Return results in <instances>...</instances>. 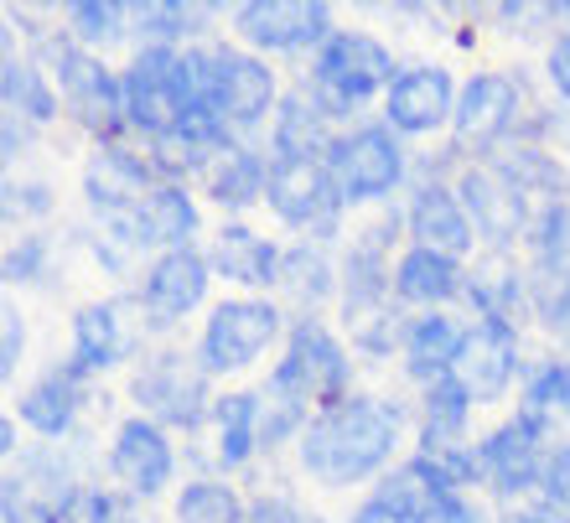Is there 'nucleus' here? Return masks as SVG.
Listing matches in <instances>:
<instances>
[{
	"label": "nucleus",
	"mask_w": 570,
	"mask_h": 523,
	"mask_svg": "<svg viewBox=\"0 0 570 523\" xmlns=\"http://www.w3.org/2000/svg\"><path fill=\"white\" fill-rule=\"evenodd\" d=\"M83 378L89 374H83L73 358L62 363V368H52V374H42L27 394H21V404H16L21 425L37 431L42 441H62V435L73 431L78 409H83Z\"/></svg>",
	"instance_id": "obj_24"
},
{
	"label": "nucleus",
	"mask_w": 570,
	"mask_h": 523,
	"mask_svg": "<svg viewBox=\"0 0 570 523\" xmlns=\"http://www.w3.org/2000/svg\"><path fill=\"white\" fill-rule=\"evenodd\" d=\"M47 259H52V239H47V234H21V239L6 249V259H0V280L31 285L37 275H47Z\"/></svg>",
	"instance_id": "obj_37"
},
{
	"label": "nucleus",
	"mask_w": 570,
	"mask_h": 523,
	"mask_svg": "<svg viewBox=\"0 0 570 523\" xmlns=\"http://www.w3.org/2000/svg\"><path fill=\"white\" fill-rule=\"evenodd\" d=\"M130 327L120 316V300H89L78 306L73 316V363L83 374H99V368H115L130 353Z\"/></svg>",
	"instance_id": "obj_28"
},
{
	"label": "nucleus",
	"mask_w": 570,
	"mask_h": 523,
	"mask_svg": "<svg viewBox=\"0 0 570 523\" xmlns=\"http://www.w3.org/2000/svg\"><path fill=\"white\" fill-rule=\"evenodd\" d=\"M47 73L62 93V109L73 115L78 130L94 135V146H120V135L130 130L125 120V83L120 73H109V62L89 47H78L68 31L47 37Z\"/></svg>",
	"instance_id": "obj_2"
},
{
	"label": "nucleus",
	"mask_w": 570,
	"mask_h": 523,
	"mask_svg": "<svg viewBox=\"0 0 570 523\" xmlns=\"http://www.w3.org/2000/svg\"><path fill=\"white\" fill-rule=\"evenodd\" d=\"M544 78L556 83L560 99H570V31H560L550 42V58H544Z\"/></svg>",
	"instance_id": "obj_41"
},
{
	"label": "nucleus",
	"mask_w": 570,
	"mask_h": 523,
	"mask_svg": "<svg viewBox=\"0 0 570 523\" xmlns=\"http://www.w3.org/2000/svg\"><path fill=\"white\" fill-rule=\"evenodd\" d=\"M394 58L390 47L368 37V31H332V42L312 58V78L306 89L316 93V105L327 109L332 120L358 115L363 105H374L394 89Z\"/></svg>",
	"instance_id": "obj_3"
},
{
	"label": "nucleus",
	"mask_w": 570,
	"mask_h": 523,
	"mask_svg": "<svg viewBox=\"0 0 570 523\" xmlns=\"http://www.w3.org/2000/svg\"><path fill=\"white\" fill-rule=\"evenodd\" d=\"M244 523H306V513L296 503H285V497H259V503H249Z\"/></svg>",
	"instance_id": "obj_42"
},
{
	"label": "nucleus",
	"mask_w": 570,
	"mask_h": 523,
	"mask_svg": "<svg viewBox=\"0 0 570 523\" xmlns=\"http://www.w3.org/2000/svg\"><path fill=\"white\" fill-rule=\"evenodd\" d=\"M524 115V89L513 73H472L456 93V115H451V140L462 156H493Z\"/></svg>",
	"instance_id": "obj_10"
},
{
	"label": "nucleus",
	"mask_w": 570,
	"mask_h": 523,
	"mask_svg": "<svg viewBox=\"0 0 570 523\" xmlns=\"http://www.w3.org/2000/svg\"><path fill=\"white\" fill-rule=\"evenodd\" d=\"M109 472L140 503L161 497L171 487V477H177V446H171L166 425H156L146 415H125L115 425V441H109Z\"/></svg>",
	"instance_id": "obj_15"
},
{
	"label": "nucleus",
	"mask_w": 570,
	"mask_h": 523,
	"mask_svg": "<svg viewBox=\"0 0 570 523\" xmlns=\"http://www.w3.org/2000/svg\"><path fill=\"white\" fill-rule=\"evenodd\" d=\"M374 497L390 509L394 523H435V513L446 509V497H456V487H451V477L425 451H415L410 462L390 466L374 482Z\"/></svg>",
	"instance_id": "obj_20"
},
{
	"label": "nucleus",
	"mask_w": 570,
	"mask_h": 523,
	"mask_svg": "<svg viewBox=\"0 0 570 523\" xmlns=\"http://www.w3.org/2000/svg\"><path fill=\"white\" fill-rule=\"evenodd\" d=\"M265 203H271V213L285 228L312 234L316 244L332 239V234H337V218H343V197L332 187L327 161H271Z\"/></svg>",
	"instance_id": "obj_12"
},
{
	"label": "nucleus",
	"mask_w": 570,
	"mask_h": 523,
	"mask_svg": "<svg viewBox=\"0 0 570 523\" xmlns=\"http://www.w3.org/2000/svg\"><path fill=\"white\" fill-rule=\"evenodd\" d=\"M451 187H456L466 218H472V228H478V239L488 244V249H503V255H509L513 244L529 234V218H534V213H529V197L519 193L493 161H466Z\"/></svg>",
	"instance_id": "obj_13"
},
{
	"label": "nucleus",
	"mask_w": 570,
	"mask_h": 523,
	"mask_svg": "<svg viewBox=\"0 0 570 523\" xmlns=\"http://www.w3.org/2000/svg\"><path fill=\"white\" fill-rule=\"evenodd\" d=\"M556 420L529 409V404H513V420H503L493 435L478 441L482 456V477L498 497H529L540 493V472H544V451L556 446L550 441Z\"/></svg>",
	"instance_id": "obj_7"
},
{
	"label": "nucleus",
	"mask_w": 570,
	"mask_h": 523,
	"mask_svg": "<svg viewBox=\"0 0 570 523\" xmlns=\"http://www.w3.org/2000/svg\"><path fill=\"white\" fill-rule=\"evenodd\" d=\"M21 363H27V316L16 312V306H6L0 312V378L11 384Z\"/></svg>",
	"instance_id": "obj_39"
},
{
	"label": "nucleus",
	"mask_w": 570,
	"mask_h": 523,
	"mask_svg": "<svg viewBox=\"0 0 570 523\" xmlns=\"http://www.w3.org/2000/svg\"><path fill=\"white\" fill-rule=\"evenodd\" d=\"M540 503H550L556 513L570 519V441L544 451V472H540Z\"/></svg>",
	"instance_id": "obj_38"
},
{
	"label": "nucleus",
	"mask_w": 570,
	"mask_h": 523,
	"mask_svg": "<svg viewBox=\"0 0 570 523\" xmlns=\"http://www.w3.org/2000/svg\"><path fill=\"white\" fill-rule=\"evenodd\" d=\"M62 21H68V37H73L78 47H89V52H99L105 58L115 42H125V21H130V11H125L120 0H73L68 11H62Z\"/></svg>",
	"instance_id": "obj_36"
},
{
	"label": "nucleus",
	"mask_w": 570,
	"mask_h": 523,
	"mask_svg": "<svg viewBox=\"0 0 570 523\" xmlns=\"http://www.w3.org/2000/svg\"><path fill=\"white\" fill-rule=\"evenodd\" d=\"M208 285H213V259L197 244L156 255L146 265V280H140V316H146L140 332H171L181 316H193L208 300Z\"/></svg>",
	"instance_id": "obj_14"
},
{
	"label": "nucleus",
	"mask_w": 570,
	"mask_h": 523,
	"mask_svg": "<svg viewBox=\"0 0 570 523\" xmlns=\"http://www.w3.org/2000/svg\"><path fill=\"white\" fill-rule=\"evenodd\" d=\"M16 446H21V441H16V420L0 415V456H16Z\"/></svg>",
	"instance_id": "obj_47"
},
{
	"label": "nucleus",
	"mask_w": 570,
	"mask_h": 523,
	"mask_svg": "<svg viewBox=\"0 0 570 523\" xmlns=\"http://www.w3.org/2000/svg\"><path fill=\"white\" fill-rule=\"evenodd\" d=\"M31 130H37V125L21 120V115H0V146H6V156H21L27 140H31Z\"/></svg>",
	"instance_id": "obj_44"
},
{
	"label": "nucleus",
	"mask_w": 570,
	"mask_h": 523,
	"mask_svg": "<svg viewBox=\"0 0 570 523\" xmlns=\"http://www.w3.org/2000/svg\"><path fill=\"white\" fill-rule=\"evenodd\" d=\"M42 523H62V519H42Z\"/></svg>",
	"instance_id": "obj_48"
},
{
	"label": "nucleus",
	"mask_w": 570,
	"mask_h": 523,
	"mask_svg": "<svg viewBox=\"0 0 570 523\" xmlns=\"http://www.w3.org/2000/svg\"><path fill=\"white\" fill-rule=\"evenodd\" d=\"M203 181H208V197L224 213H249L259 197H265V187H271V161H265L255 146L234 140V146L218 150L208 161Z\"/></svg>",
	"instance_id": "obj_27"
},
{
	"label": "nucleus",
	"mask_w": 570,
	"mask_h": 523,
	"mask_svg": "<svg viewBox=\"0 0 570 523\" xmlns=\"http://www.w3.org/2000/svg\"><path fill=\"white\" fill-rule=\"evenodd\" d=\"M435 523H493V519L472 503V493H456V497H446V509L435 513Z\"/></svg>",
	"instance_id": "obj_43"
},
{
	"label": "nucleus",
	"mask_w": 570,
	"mask_h": 523,
	"mask_svg": "<svg viewBox=\"0 0 570 523\" xmlns=\"http://www.w3.org/2000/svg\"><path fill=\"white\" fill-rule=\"evenodd\" d=\"M332 11L322 0H244L234 6V37L249 52H322L332 42Z\"/></svg>",
	"instance_id": "obj_9"
},
{
	"label": "nucleus",
	"mask_w": 570,
	"mask_h": 523,
	"mask_svg": "<svg viewBox=\"0 0 570 523\" xmlns=\"http://www.w3.org/2000/svg\"><path fill=\"white\" fill-rule=\"evenodd\" d=\"M456 378L466 384L472 404L509 399L513 378H519V327L513 322H472L456 358Z\"/></svg>",
	"instance_id": "obj_17"
},
{
	"label": "nucleus",
	"mask_w": 570,
	"mask_h": 523,
	"mask_svg": "<svg viewBox=\"0 0 570 523\" xmlns=\"http://www.w3.org/2000/svg\"><path fill=\"white\" fill-rule=\"evenodd\" d=\"M466 300L478 306V322H513L529 306V275L513 265V255L488 249L466 269Z\"/></svg>",
	"instance_id": "obj_26"
},
{
	"label": "nucleus",
	"mask_w": 570,
	"mask_h": 523,
	"mask_svg": "<svg viewBox=\"0 0 570 523\" xmlns=\"http://www.w3.org/2000/svg\"><path fill=\"white\" fill-rule=\"evenodd\" d=\"M285 312L265 296H234L218 300L203 322V337H197V363L208 368L213 378L218 374H244L255 368L265 353L285 337Z\"/></svg>",
	"instance_id": "obj_5"
},
{
	"label": "nucleus",
	"mask_w": 570,
	"mask_h": 523,
	"mask_svg": "<svg viewBox=\"0 0 570 523\" xmlns=\"http://www.w3.org/2000/svg\"><path fill=\"white\" fill-rule=\"evenodd\" d=\"M462 343H466V327L456 316L446 312H425V316H410L405 327V374L421 378V384H435V378L456 374V358H462Z\"/></svg>",
	"instance_id": "obj_25"
},
{
	"label": "nucleus",
	"mask_w": 570,
	"mask_h": 523,
	"mask_svg": "<svg viewBox=\"0 0 570 523\" xmlns=\"http://www.w3.org/2000/svg\"><path fill=\"white\" fill-rule=\"evenodd\" d=\"M456 296H466V265L462 259L410 244L405 255L394 259V300L400 306H421V312H441Z\"/></svg>",
	"instance_id": "obj_21"
},
{
	"label": "nucleus",
	"mask_w": 570,
	"mask_h": 523,
	"mask_svg": "<svg viewBox=\"0 0 570 523\" xmlns=\"http://www.w3.org/2000/svg\"><path fill=\"white\" fill-rule=\"evenodd\" d=\"M156 187H161V177H156L150 156H140V150L94 146L89 166H83V197H89V208L99 213L105 224H115V218H125V213H136Z\"/></svg>",
	"instance_id": "obj_16"
},
{
	"label": "nucleus",
	"mask_w": 570,
	"mask_h": 523,
	"mask_svg": "<svg viewBox=\"0 0 570 523\" xmlns=\"http://www.w3.org/2000/svg\"><path fill=\"white\" fill-rule=\"evenodd\" d=\"M181 52L177 47H136V58L125 62V120L146 140H161L181 125Z\"/></svg>",
	"instance_id": "obj_11"
},
{
	"label": "nucleus",
	"mask_w": 570,
	"mask_h": 523,
	"mask_svg": "<svg viewBox=\"0 0 570 523\" xmlns=\"http://www.w3.org/2000/svg\"><path fill=\"white\" fill-rule=\"evenodd\" d=\"M213 275H224V280L244 285V290H265V285L281 280V259L285 249L265 234H255L249 224H224L213 234Z\"/></svg>",
	"instance_id": "obj_23"
},
{
	"label": "nucleus",
	"mask_w": 570,
	"mask_h": 523,
	"mask_svg": "<svg viewBox=\"0 0 570 523\" xmlns=\"http://www.w3.org/2000/svg\"><path fill=\"white\" fill-rule=\"evenodd\" d=\"M130 21H136L140 47H197L203 42V11L197 6H181V0H140L130 6Z\"/></svg>",
	"instance_id": "obj_33"
},
{
	"label": "nucleus",
	"mask_w": 570,
	"mask_h": 523,
	"mask_svg": "<svg viewBox=\"0 0 570 523\" xmlns=\"http://www.w3.org/2000/svg\"><path fill=\"white\" fill-rule=\"evenodd\" d=\"M466 431H472V394L456 374L435 378L421 389V451H456L466 446Z\"/></svg>",
	"instance_id": "obj_29"
},
{
	"label": "nucleus",
	"mask_w": 570,
	"mask_h": 523,
	"mask_svg": "<svg viewBox=\"0 0 570 523\" xmlns=\"http://www.w3.org/2000/svg\"><path fill=\"white\" fill-rule=\"evenodd\" d=\"M171 519L177 523H244L249 519V503L239 497L234 482H218V477H197L187 482L171 503Z\"/></svg>",
	"instance_id": "obj_34"
},
{
	"label": "nucleus",
	"mask_w": 570,
	"mask_h": 523,
	"mask_svg": "<svg viewBox=\"0 0 570 523\" xmlns=\"http://www.w3.org/2000/svg\"><path fill=\"white\" fill-rule=\"evenodd\" d=\"M259 425H265V399L259 394H224L213 399V462L234 472L259 451Z\"/></svg>",
	"instance_id": "obj_31"
},
{
	"label": "nucleus",
	"mask_w": 570,
	"mask_h": 523,
	"mask_svg": "<svg viewBox=\"0 0 570 523\" xmlns=\"http://www.w3.org/2000/svg\"><path fill=\"white\" fill-rule=\"evenodd\" d=\"M208 368L197 363V353H156L140 363V374L130 378L136 394V415L156 420L166 431H197L213 415L208 394Z\"/></svg>",
	"instance_id": "obj_6"
},
{
	"label": "nucleus",
	"mask_w": 570,
	"mask_h": 523,
	"mask_svg": "<svg viewBox=\"0 0 570 523\" xmlns=\"http://www.w3.org/2000/svg\"><path fill=\"white\" fill-rule=\"evenodd\" d=\"M0 109H6V115H21V120H31V125H52L62 115V93L47 68L6 52V62H0Z\"/></svg>",
	"instance_id": "obj_32"
},
{
	"label": "nucleus",
	"mask_w": 570,
	"mask_h": 523,
	"mask_svg": "<svg viewBox=\"0 0 570 523\" xmlns=\"http://www.w3.org/2000/svg\"><path fill=\"white\" fill-rule=\"evenodd\" d=\"M405 415L400 404L374 399V394H347L332 409H316L312 425L301 431L296 456L301 472L322 487H358L390 472L394 451H400Z\"/></svg>",
	"instance_id": "obj_1"
},
{
	"label": "nucleus",
	"mask_w": 570,
	"mask_h": 523,
	"mask_svg": "<svg viewBox=\"0 0 570 523\" xmlns=\"http://www.w3.org/2000/svg\"><path fill=\"white\" fill-rule=\"evenodd\" d=\"M529 259H534V275H550V269L570 265V193L550 197L534 218H529Z\"/></svg>",
	"instance_id": "obj_35"
},
{
	"label": "nucleus",
	"mask_w": 570,
	"mask_h": 523,
	"mask_svg": "<svg viewBox=\"0 0 570 523\" xmlns=\"http://www.w3.org/2000/svg\"><path fill=\"white\" fill-rule=\"evenodd\" d=\"M347 523H394V519H390V509H384L379 497H368V503H363V509L353 513V519H347Z\"/></svg>",
	"instance_id": "obj_46"
},
{
	"label": "nucleus",
	"mask_w": 570,
	"mask_h": 523,
	"mask_svg": "<svg viewBox=\"0 0 570 523\" xmlns=\"http://www.w3.org/2000/svg\"><path fill=\"white\" fill-rule=\"evenodd\" d=\"M275 290H281V300H291L301 316H316V306L332 296V290H343V269L327 259V249L322 244H291L281 259V280H275Z\"/></svg>",
	"instance_id": "obj_30"
},
{
	"label": "nucleus",
	"mask_w": 570,
	"mask_h": 523,
	"mask_svg": "<svg viewBox=\"0 0 570 523\" xmlns=\"http://www.w3.org/2000/svg\"><path fill=\"white\" fill-rule=\"evenodd\" d=\"M503 523H570L566 513H556L550 503H524V509H513Z\"/></svg>",
	"instance_id": "obj_45"
},
{
	"label": "nucleus",
	"mask_w": 570,
	"mask_h": 523,
	"mask_svg": "<svg viewBox=\"0 0 570 523\" xmlns=\"http://www.w3.org/2000/svg\"><path fill=\"white\" fill-rule=\"evenodd\" d=\"M456 83L446 68H405L394 78V89L384 93V125L394 135H435L446 130L456 115Z\"/></svg>",
	"instance_id": "obj_18"
},
{
	"label": "nucleus",
	"mask_w": 570,
	"mask_h": 523,
	"mask_svg": "<svg viewBox=\"0 0 570 523\" xmlns=\"http://www.w3.org/2000/svg\"><path fill=\"white\" fill-rule=\"evenodd\" d=\"M327 171L332 187L343 197V208H368V203H390L400 193V181L410 171V156L400 146V135L390 125H353L337 130L327 150Z\"/></svg>",
	"instance_id": "obj_4"
},
{
	"label": "nucleus",
	"mask_w": 570,
	"mask_h": 523,
	"mask_svg": "<svg viewBox=\"0 0 570 523\" xmlns=\"http://www.w3.org/2000/svg\"><path fill=\"white\" fill-rule=\"evenodd\" d=\"M405 228H410V239L415 244L441 249V255H451V259L472 255V244H478V228H472V218H466L462 197H456V187L441 181V177H425L421 187L410 193Z\"/></svg>",
	"instance_id": "obj_19"
},
{
	"label": "nucleus",
	"mask_w": 570,
	"mask_h": 523,
	"mask_svg": "<svg viewBox=\"0 0 570 523\" xmlns=\"http://www.w3.org/2000/svg\"><path fill=\"white\" fill-rule=\"evenodd\" d=\"M281 83H275V68L259 52H244V47L213 42V89L208 105L224 115V125L234 135L259 130L265 120H275L281 109Z\"/></svg>",
	"instance_id": "obj_8"
},
{
	"label": "nucleus",
	"mask_w": 570,
	"mask_h": 523,
	"mask_svg": "<svg viewBox=\"0 0 570 523\" xmlns=\"http://www.w3.org/2000/svg\"><path fill=\"white\" fill-rule=\"evenodd\" d=\"M332 140H337V130H332L327 109L316 105V93L312 89L285 93L281 109H275V120H271L275 161H327Z\"/></svg>",
	"instance_id": "obj_22"
},
{
	"label": "nucleus",
	"mask_w": 570,
	"mask_h": 523,
	"mask_svg": "<svg viewBox=\"0 0 570 523\" xmlns=\"http://www.w3.org/2000/svg\"><path fill=\"white\" fill-rule=\"evenodd\" d=\"M52 187L47 181H21V187H6V224H16V218H47L52 213Z\"/></svg>",
	"instance_id": "obj_40"
}]
</instances>
